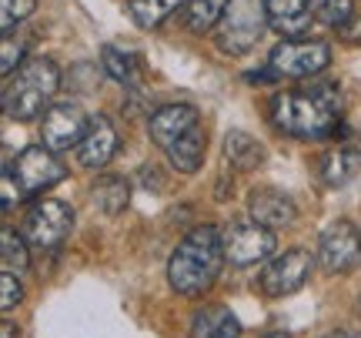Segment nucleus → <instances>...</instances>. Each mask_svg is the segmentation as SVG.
Returning <instances> with one entry per match:
<instances>
[{"label":"nucleus","mask_w":361,"mask_h":338,"mask_svg":"<svg viewBox=\"0 0 361 338\" xmlns=\"http://www.w3.org/2000/svg\"><path fill=\"white\" fill-rule=\"evenodd\" d=\"M338 114H341V91L328 80L284 91L271 101V124L298 141L328 138L338 128Z\"/></svg>","instance_id":"nucleus-1"},{"label":"nucleus","mask_w":361,"mask_h":338,"mask_svg":"<svg viewBox=\"0 0 361 338\" xmlns=\"http://www.w3.org/2000/svg\"><path fill=\"white\" fill-rule=\"evenodd\" d=\"M224 238L214 224L194 228L168 258V282L184 298H197L218 282L224 268Z\"/></svg>","instance_id":"nucleus-2"},{"label":"nucleus","mask_w":361,"mask_h":338,"mask_svg":"<svg viewBox=\"0 0 361 338\" xmlns=\"http://www.w3.org/2000/svg\"><path fill=\"white\" fill-rule=\"evenodd\" d=\"M61 87V67L51 57H30L4 84V114L13 121H37L47 114Z\"/></svg>","instance_id":"nucleus-3"},{"label":"nucleus","mask_w":361,"mask_h":338,"mask_svg":"<svg viewBox=\"0 0 361 338\" xmlns=\"http://www.w3.org/2000/svg\"><path fill=\"white\" fill-rule=\"evenodd\" d=\"M268 27V13H264V0H231L228 11L214 27V40L224 54H247L261 40Z\"/></svg>","instance_id":"nucleus-4"},{"label":"nucleus","mask_w":361,"mask_h":338,"mask_svg":"<svg viewBox=\"0 0 361 338\" xmlns=\"http://www.w3.org/2000/svg\"><path fill=\"white\" fill-rule=\"evenodd\" d=\"M328 64H331V47L314 37H284L268 54L271 78H288V80L318 78Z\"/></svg>","instance_id":"nucleus-5"},{"label":"nucleus","mask_w":361,"mask_h":338,"mask_svg":"<svg viewBox=\"0 0 361 338\" xmlns=\"http://www.w3.org/2000/svg\"><path fill=\"white\" fill-rule=\"evenodd\" d=\"M7 168H11L13 181H17V188H20L24 198L44 195L47 188H54L57 181L67 178L64 161H61L57 151H51L47 144H30V147H24Z\"/></svg>","instance_id":"nucleus-6"},{"label":"nucleus","mask_w":361,"mask_h":338,"mask_svg":"<svg viewBox=\"0 0 361 338\" xmlns=\"http://www.w3.org/2000/svg\"><path fill=\"white\" fill-rule=\"evenodd\" d=\"M74 208L67 205V201H54V198H44L37 201L30 215H27L24 222V238L27 245L34 248V251H54V248H61L67 241V234L74 231Z\"/></svg>","instance_id":"nucleus-7"},{"label":"nucleus","mask_w":361,"mask_h":338,"mask_svg":"<svg viewBox=\"0 0 361 338\" xmlns=\"http://www.w3.org/2000/svg\"><path fill=\"white\" fill-rule=\"evenodd\" d=\"M314 258L305 248H291L278 255L274 261H268L258 274V288L268 298H281V295H295L298 288H305V282L311 278Z\"/></svg>","instance_id":"nucleus-8"},{"label":"nucleus","mask_w":361,"mask_h":338,"mask_svg":"<svg viewBox=\"0 0 361 338\" xmlns=\"http://www.w3.org/2000/svg\"><path fill=\"white\" fill-rule=\"evenodd\" d=\"M221 238H224V258L234 268H251L274 251V234L258 222H238L231 228H224Z\"/></svg>","instance_id":"nucleus-9"},{"label":"nucleus","mask_w":361,"mask_h":338,"mask_svg":"<svg viewBox=\"0 0 361 338\" xmlns=\"http://www.w3.org/2000/svg\"><path fill=\"white\" fill-rule=\"evenodd\" d=\"M318 261L331 274L355 272L361 265V231L351 222H335L318 241Z\"/></svg>","instance_id":"nucleus-10"},{"label":"nucleus","mask_w":361,"mask_h":338,"mask_svg":"<svg viewBox=\"0 0 361 338\" xmlns=\"http://www.w3.org/2000/svg\"><path fill=\"white\" fill-rule=\"evenodd\" d=\"M90 128V117L80 104H51L40 124V138L51 151H71L84 141V134Z\"/></svg>","instance_id":"nucleus-11"},{"label":"nucleus","mask_w":361,"mask_h":338,"mask_svg":"<svg viewBox=\"0 0 361 338\" xmlns=\"http://www.w3.org/2000/svg\"><path fill=\"white\" fill-rule=\"evenodd\" d=\"M201 124V114H197V107L191 104H164L157 107L151 121H147V134H151V141L161 147V151H168L174 141H180L188 131H194Z\"/></svg>","instance_id":"nucleus-12"},{"label":"nucleus","mask_w":361,"mask_h":338,"mask_svg":"<svg viewBox=\"0 0 361 338\" xmlns=\"http://www.w3.org/2000/svg\"><path fill=\"white\" fill-rule=\"evenodd\" d=\"M121 147V138H117V128L107 121V117H90V128L84 134V141L78 144V161L80 168L97 171L104 164H111V157L117 155Z\"/></svg>","instance_id":"nucleus-13"},{"label":"nucleus","mask_w":361,"mask_h":338,"mask_svg":"<svg viewBox=\"0 0 361 338\" xmlns=\"http://www.w3.org/2000/svg\"><path fill=\"white\" fill-rule=\"evenodd\" d=\"M247 215H251V222L264 224L271 231H278V228H288V224L295 222V201L281 191H271V188H258V191H251L247 198Z\"/></svg>","instance_id":"nucleus-14"},{"label":"nucleus","mask_w":361,"mask_h":338,"mask_svg":"<svg viewBox=\"0 0 361 338\" xmlns=\"http://www.w3.org/2000/svg\"><path fill=\"white\" fill-rule=\"evenodd\" d=\"M268 27L284 37H305L311 27V0H264Z\"/></svg>","instance_id":"nucleus-15"},{"label":"nucleus","mask_w":361,"mask_h":338,"mask_svg":"<svg viewBox=\"0 0 361 338\" xmlns=\"http://www.w3.org/2000/svg\"><path fill=\"white\" fill-rule=\"evenodd\" d=\"M358 171H361V144L358 141L338 144L335 151H328L322 161V178L331 184V188L348 184Z\"/></svg>","instance_id":"nucleus-16"},{"label":"nucleus","mask_w":361,"mask_h":338,"mask_svg":"<svg viewBox=\"0 0 361 338\" xmlns=\"http://www.w3.org/2000/svg\"><path fill=\"white\" fill-rule=\"evenodd\" d=\"M238 335H241V322L224 305H207V308L194 315L191 338H238Z\"/></svg>","instance_id":"nucleus-17"},{"label":"nucleus","mask_w":361,"mask_h":338,"mask_svg":"<svg viewBox=\"0 0 361 338\" xmlns=\"http://www.w3.org/2000/svg\"><path fill=\"white\" fill-rule=\"evenodd\" d=\"M224 157H228V164L234 171H258L264 164V144L258 138H251L247 131H231L228 138H224Z\"/></svg>","instance_id":"nucleus-18"},{"label":"nucleus","mask_w":361,"mask_h":338,"mask_svg":"<svg viewBox=\"0 0 361 338\" xmlns=\"http://www.w3.org/2000/svg\"><path fill=\"white\" fill-rule=\"evenodd\" d=\"M204 147H207V134H204V128L197 124V128L188 131L180 141L171 144L164 155H168V161H171V168L174 171H180V174H194V171L204 164Z\"/></svg>","instance_id":"nucleus-19"},{"label":"nucleus","mask_w":361,"mask_h":338,"mask_svg":"<svg viewBox=\"0 0 361 338\" xmlns=\"http://www.w3.org/2000/svg\"><path fill=\"white\" fill-rule=\"evenodd\" d=\"M101 67L104 74L124 87H134L141 80V57L130 51H121V47H104L101 51Z\"/></svg>","instance_id":"nucleus-20"},{"label":"nucleus","mask_w":361,"mask_h":338,"mask_svg":"<svg viewBox=\"0 0 361 338\" xmlns=\"http://www.w3.org/2000/svg\"><path fill=\"white\" fill-rule=\"evenodd\" d=\"M188 7V0H128V13L130 20L141 27V30H154L168 20L174 11Z\"/></svg>","instance_id":"nucleus-21"},{"label":"nucleus","mask_w":361,"mask_h":338,"mask_svg":"<svg viewBox=\"0 0 361 338\" xmlns=\"http://www.w3.org/2000/svg\"><path fill=\"white\" fill-rule=\"evenodd\" d=\"M231 0H188L184 7V24L191 34H207L221 24V17L228 11Z\"/></svg>","instance_id":"nucleus-22"},{"label":"nucleus","mask_w":361,"mask_h":338,"mask_svg":"<svg viewBox=\"0 0 361 338\" xmlns=\"http://www.w3.org/2000/svg\"><path fill=\"white\" fill-rule=\"evenodd\" d=\"M90 198H94V205L104 215H121L130 201V188L124 178H101V181L90 188Z\"/></svg>","instance_id":"nucleus-23"},{"label":"nucleus","mask_w":361,"mask_h":338,"mask_svg":"<svg viewBox=\"0 0 361 338\" xmlns=\"http://www.w3.org/2000/svg\"><path fill=\"white\" fill-rule=\"evenodd\" d=\"M311 11L318 24L345 30L355 20V0H311Z\"/></svg>","instance_id":"nucleus-24"},{"label":"nucleus","mask_w":361,"mask_h":338,"mask_svg":"<svg viewBox=\"0 0 361 338\" xmlns=\"http://www.w3.org/2000/svg\"><path fill=\"white\" fill-rule=\"evenodd\" d=\"M27 238L24 231H13V228H4L0 231V258H4V268L7 272H24L27 268Z\"/></svg>","instance_id":"nucleus-25"},{"label":"nucleus","mask_w":361,"mask_h":338,"mask_svg":"<svg viewBox=\"0 0 361 338\" xmlns=\"http://www.w3.org/2000/svg\"><path fill=\"white\" fill-rule=\"evenodd\" d=\"M34 7H37V0H0V27H4V34H11L20 20H27L34 13Z\"/></svg>","instance_id":"nucleus-26"},{"label":"nucleus","mask_w":361,"mask_h":338,"mask_svg":"<svg viewBox=\"0 0 361 338\" xmlns=\"http://www.w3.org/2000/svg\"><path fill=\"white\" fill-rule=\"evenodd\" d=\"M24 40H13L11 34H4V44H0V71H4V78H11L13 71L20 67V61H24Z\"/></svg>","instance_id":"nucleus-27"},{"label":"nucleus","mask_w":361,"mask_h":338,"mask_svg":"<svg viewBox=\"0 0 361 338\" xmlns=\"http://www.w3.org/2000/svg\"><path fill=\"white\" fill-rule=\"evenodd\" d=\"M20 298H24V288L17 282V272L4 268V274H0V312H13Z\"/></svg>","instance_id":"nucleus-28"},{"label":"nucleus","mask_w":361,"mask_h":338,"mask_svg":"<svg viewBox=\"0 0 361 338\" xmlns=\"http://www.w3.org/2000/svg\"><path fill=\"white\" fill-rule=\"evenodd\" d=\"M0 335H4V338H17V328H13L11 322H4V328H0Z\"/></svg>","instance_id":"nucleus-29"},{"label":"nucleus","mask_w":361,"mask_h":338,"mask_svg":"<svg viewBox=\"0 0 361 338\" xmlns=\"http://www.w3.org/2000/svg\"><path fill=\"white\" fill-rule=\"evenodd\" d=\"M324 338H358V335H351V332H345V328H338V332H328Z\"/></svg>","instance_id":"nucleus-30"},{"label":"nucleus","mask_w":361,"mask_h":338,"mask_svg":"<svg viewBox=\"0 0 361 338\" xmlns=\"http://www.w3.org/2000/svg\"><path fill=\"white\" fill-rule=\"evenodd\" d=\"M258 338H291V335H284V332H271V335H258Z\"/></svg>","instance_id":"nucleus-31"}]
</instances>
